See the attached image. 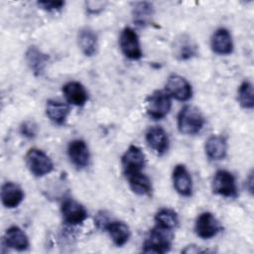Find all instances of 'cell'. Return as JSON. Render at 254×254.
<instances>
[{"mask_svg": "<svg viewBox=\"0 0 254 254\" xmlns=\"http://www.w3.org/2000/svg\"><path fill=\"white\" fill-rule=\"evenodd\" d=\"M21 133L28 138H33L36 136L37 133V126L31 122V121H26L22 124L21 126Z\"/></svg>", "mask_w": 254, "mask_h": 254, "instance_id": "cell-29", "label": "cell"}, {"mask_svg": "<svg viewBox=\"0 0 254 254\" xmlns=\"http://www.w3.org/2000/svg\"><path fill=\"white\" fill-rule=\"evenodd\" d=\"M206 156L213 161H219L225 158L227 153V141L224 137L218 135L210 136L204 145Z\"/></svg>", "mask_w": 254, "mask_h": 254, "instance_id": "cell-19", "label": "cell"}, {"mask_svg": "<svg viewBox=\"0 0 254 254\" xmlns=\"http://www.w3.org/2000/svg\"><path fill=\"white\" fill-rule=\"evenodd\" d=\"M78 46L86 57H92L97 51V35L90 28H82L77 36Z\"/></svg>", "mask_w": 254, "mask_h": 254, "instance_id": "cell-22", "label": "cell"}, {"mask_svg": "<svg viewBox=\"0 0 254 254\" xmlns=\"http://www.w3.org/2000/svg\"><path fill=\"white\" fill-rule=\"evenodd\" d=\"M131 190L139 195H147L152 191V184L150 179L142 172L132 173L126 176Z\"/></svg>", "mask_w": 254, "mask_h": 254, "instance_id": "cell-24", "label": "cell"}, {"mask_svg": "<svg viewBox=\"0 0 254 254\" xmlns=\"http://www.w3.org/2000/svg\"><path fill=\"white\" fill-rule=\"evenodd\" d=\"M46 113L52 122L57 125H63L69 114V107L64 102L50 99L47 101Z\"/></svg>", "mask_w": 254, "mask_h": 254, "instance_id": "cell-23", "label": "cell"}, {"mask_svg": "<svg viewBox=\"0 0 254 254\" xmlns=\"http://www.w3.org/2000/svg\"><path fill=\"white\" fill-rule=\"evenodd\" d=\"M146 141L157 155H164L169 149L168 134L165 129L160 126H152L147 130Z\"/></svg>", "mask_w": 254, "mask_h": 254, "instance_id": "cell-12", "label": "cell"}, {"mask_svg": "<svg viewBox=\"0 0 254 254\" xmlns=\"http://www.w3.org/2000/svg\"><path fill=\"white\" fill-rule=\"evenodd\" d=\"M221 230V225L218 219L208 211L202 212L195 220L194 231L197 236L202 239L214 237Z\"/></svg>", "mask_w": 254, "mask_h": 254, "instance_id": "cell-7", "label": "cell"}, {"mask_svg": "<svg viewBox=\"0 0 254 254\" xmlns=\"http://www.w3.org/2000/svg\"><path fill=\"white\" fill-rule=\"evenodd\" d=\"M63 92L66 101L74 106H83L88 99L86 89L77 81H69L65 83L63 86Z\"/></svg>", "mask_w": 254, "mask_h": 254, "instance_id": "cell-16", "label": "cell"}, {"mask_svg": "<svg viewBox=\"0 0 254 254\" xmlns=\"http://www.w3.org/2000/svg\"><path fill=\"white\" fill-rule=\"evenodd\" d=\"M145 154L138 146H129L121 159L125 176L132 173L141 172L145 166Z\"/></svg>", "mask_w": 254, "mask_h": 254, "instance_id": "cell-10", "label": "cell"}, {"mask_svg": "<svg viewBox=\"0 0 254 254\" xmlns=\"http://www.w3.org/2000/svg\"><path fill=\"white\" fill-rule=\"evenodd\" d=\"M154 6L150 2H137L132 9L133 22L139 27L149 26L154 17Z\"/></svg>", "mask_w": 254, "mask_h": 254, "instance_id": "cell-20", "label": "cell"}, {"mask_svg": "<svg viewBox=\"0 0 254 254\" xmlns=\"http://www.w3.org/2000/svg\"><path fill=\"white\" fill-rule=\"evenodd\" d=\"M25 59L27 64L36 75H40L41 73H43L49 62V56L43 53L36 46H31L28 48L25 54Z\"/></svg>", "mask_w": 254, "mask_h": 254, "instance_id": "cell-18", "label": "cell"}, {"mask_svg": "<svg viewBox=\"0 0 254 254\" xmlns=\"http://www.w3.org/2000/svg\"><path fill=\"white\" fill-rule=\"evenodd\" d=\"M174 234L172 229L156 225L150 230L149 235L144 242L143 252L159 254L166 253L171 249Z\"/></svg>", "mask_w": 254, "mask_h": 254, "instance_id": "cell-1", "label": "cell"}, {"mask_svg": "<svg viewBox=\"0 0 254 254\" xmlns=\"http://www.w3.org/2000/svg\"><path fill=\"white\" fill-rule=\"evenodd\" d=\"M61 212L64 221L69 225L80 224L87 217V212L84 206L72 198H66L63 201Z\"/></svg>", "mask_w": 254, "mask_h": 254, "instance_id": "cell-9", "label": "cell"}, {"mask_svg": "<svg viewBox=\"0 0 254 254\" xmlns=\"http://www.w3.org/2000/svg\"><path fill=\"white\" fill-rule=\"evenodd\" d=\"M94 220H95V223L98 228H104V229H105L106 225L108 224V222L110 221L109 218L107 217V215L105 214V212H103V211L97 213Z\"/></svg>", "mask_w": 254, "mask_h": 254, "instance_id": "cell-31", "label": "cell"}, {"mask_svg": "<svg viewBox=\"0 0 254 254\" xmlns=\"http://www.w3.org/2000/svg\"><path fill=\"white\" fill-rule=\"evenodd\" d=\"M105 230L110 235L113 243L117 246H123L130 238V228L123 222L118 220H111L105 227Z\"/></svg>", "mask_w": 254, "mask_h": 254, "instance_id": "cell-21", "label": "cell"}, {"mask_svg": "<svg viewBox=\"0 0 254 254\" xmlns=\"http://www.w3.org/2000/svg\"><path fill=\"white\" fill-rule=\"evenodd\" d=\"M205 123L201 111L192 105L183 107L178 115V128L181 133L186 135H194L200 132Z\"/></svg>", "mask_w": 254, "mask_h": 254, "instance_id": "cell-2", "label": "cell"}, {"mask_svg": "<svg viewBox=\"0 0 254 254\" xmlns=\"http://www.w3.org/2000/svg\"><path fill=\"white\" fill-rule=\"evenodd\" d=\"M24 199V191L20 186L12 182H6L1 187V200L5 207H17Z\"/></svg>", "mask_w": 254, "mask_h": 254, "instance_id": "cell-15", "label": "cell"}, {"mask_svg": "<svg viewBox=\"0 0 254 254\" xmlns=\"http://www.w3.org/2000/svg\"><path fill=\"white\" fill-rule=\"evenodd\" d=\"M119 46L123 55L130 60H139L143 56L139 37L130 27H126L121 31Z\"/></svg>", "mask_w": 254, "mask_h": 254, "instance_id": "cell-5", "label": "cell"}, {"mask_svg": "<svg viewBox=\"0 0 254 254\" xmlns=\"http://www.w3.org/2000/svg\"><path fill=\"white\" fill-rule=\"evenodd\" d=\"M26 165L36 177H44L50 174L54 169V164L51 158L38 148H31L25 156Z\"/></svg>", "mask_w": 254, "mask_h": 254, "instance_id": "cell-3", "label": "cell"}, {"mask_svg": "<svg viewBox=\"0 0 254 254\" xmlns=\"http://www.w3.org/2000/svg\"><path fill=\"white\" fill-rule=\"evenodd\" d=\"M155 221L157 225L173 230L179 224V217L175 210L171 208H162L156 213Z\"/></svg>", "mask_w": 254, "mask_h": 254, "instance_id": "cell-26", "label": "cell"}, {"mask_svg": "<svg viewBox=\"0 0 254 254\" xmlns=\"http://www.w3.org/2000/svg\"><path fill=\"white\" fill-rule=\"evenodd\" d=\"M3 243L12 249L24 251L29 247V239L27 234L19 226L9 227L4 234Z\"/></svg>", "mask_w": 254, "mask_h": 254, "instance_id": "cell-17", "label": "cell"}, {"mask_svg": "<svg viewBox=\"0 0 254 254\" xmlns=\"http://www.w3.org/2000/svg\"><path fill=\"white\" fill-rule=\"evenodd\" d=\"M38 5L47 11H58L64 6V1H39Z\"/></svg>", "mask_w": 254, "mask_h": 254, "instance_id": "cell-28", "label": "cell"}, {"mask_svg": "<svg viewBox=\"0 0 254 254\" xmlns=\"http://www.w3.org/2000/svg\"><path fill=\"white\" fill-rule=\"evenodd\" d=\"M237 100L239 104L246 109H252L254 106V95H253V85L250 81H243L238 87Z\"/></svg>", "mask_w": 254, "mask_h": 254, "instance_id": "cell-27", "label": "cell"}, {"mask_svg": "<svg viewBox=\"0 0 254 254\" xmlns=\"http://www.w3.org/2000/svg\"><path fill=\"white\" fill-rule=\"evenodd\" d=\"M67 155L72 165L77 169H84L88 166L90 154L86 143L76 139L69 142L67 146Z\"/></svg>", "mask_w": 254, "mask_h": 254, "instance_id": "cell-11", "label": "cell"}, {"mask_svg": "<svg viewBox=\"0 0 254 254\" xmlns=\"http://www.w3.org/2000/svg\"><path fill=\"white\" fill-rule=\"evenodd\" d=\"M85 4H86V10L89 14H98L99 12H101L104 9V7L106 5V2L88 1Z\"/></svg>", "mask_w": 254, "mask_h": 254, "instance_id": "cell-30", "label": "cell"}, {"mask_svg": "<svg viewBox=\"0 0 254 254\" xmlns=\"http://www.w3.org/2000/svg\"><path fill=\"white\" fill-rule=\"evenodd\" d=\"M171 106V96L163 90L154 91L146 99L147 113L154 119H162L167 116Z\"/></svg>", "mask_w": 254, "mask_h": 254, "instance_id": "cell-4", "label": "cell"}, {"mask_svg": "<svg viewBox=\"0 0 254 254\" xmlns=\"http://www.w3.org/2000/svg\"><path fill=\"white\" fill-rule=\"evenodd\" d=\"M175 55L181 61L189 60L197 54V46L186 35L181 36L175 44Z\"/></svg>", "mask_w": 254, "mask_h": 254, "instance_id": "cell-25", "label": "cell"}, {"mask_svg": "<svg viewBox=\"0 0 254 254\" xmlns=\"http://www.w3.org/2000/svg\"><path fill=\"white\" fill-rule=\"evenodd\" d=\"M166 92L180 101H187L191 97L192 88L190 83L179 74H172L166 83Z\"/></svg>", "mask_w": 254, "mask_h": 254, "instance_id": "cell-8", "label": "cell"}, {"mask_svg": "<svg viewBox=\"0 0 254 254\" xmlns=\"http://www.w3.org/2000/svg\"><path fill=\"white\" fill-rule=\"evenodd\" d=\"M173 184L178 193L183 196H190L192 191V180L186 166L179 164L173 170Z\"/></svg>", "mask_w": 254, "mask_h": 254, "instance_id": "cell-13", "label": "cell"}, {"mask_svg": "<svg viewBox=\"0 0 254 254\" xmlns=\"http://www.w3.org/2000/svg\"><path fill=\"white\" fill-rule=\"evenodd\" d=\"M212 51L217 55H230L233 51V41L230 32L225 28L217 29L210 41Z\"/></svg>", "mask_w": 254, "mask_h": 254, "instance_id": "cell-14", "label": "cell"}, {"mask_svg": "<svg viewBox=\"0 0 254 254\" xmlns=\"http://www.w3.org/2000/svg\"><path fill=\"white\" fill-rule=\"evenodd\" d=\"M212 190L214 193L224 197H234L237 194V187L234 176L226 171H217L212 179Z\"/></svg>", "mask_w": 254, "mask_h": 254, "instance_id": "cell-6", "label": "cell"}]
</instances>
